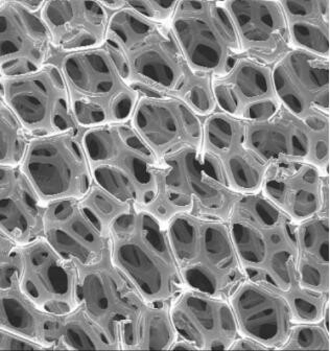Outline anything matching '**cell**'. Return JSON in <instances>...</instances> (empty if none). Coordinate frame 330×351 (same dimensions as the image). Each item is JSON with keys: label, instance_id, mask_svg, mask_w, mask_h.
Returning <instances> with one entry per match:
<instances>
[{"label": "cell", "instance_id": "cell-38", "mask_svg": "<svg viewBox=\"0 0 330 351\" xmlns=\"http://www.w3.org/2000/svg\"><path fill=\"white\" fill-rule=\"evenodd\" d=\"M229 350H269V348L249 337L240 336L234 341Z\"/></svg>", "mask_w": 330, "mask_h": 351}, {"label": "cell", "instance_id": "cell-6", "mask_svg": "<svg viewBox=\"0 0 330 351\" xmlns=\"http://www.w3.org/2000/svg\"><path fill=\"white\" fill-rule=\"evenodd\" d=\"M201 152L188 149L158 163L155 195L139 207L165 227L176 215H190L228 222L242 193L220 180ZM135 207V206H134Z\"/></svg>", "mask_w": 330, "mask_h": 351}, {"label": "cell", "instance_id": "cell-37", "mask_svg": "<svg viewBox=\"0 0 330 351\" xmlns=\"http://www.w3.org/2000/svg\"><path fill=\"white\" fill-rule=\"evenodd\" d=\"M0 350H49L45 345L27 337L0 328Z\"/></svg>", "mask_w": 330, "mask_h": 351}, {"label": "cell", "instance_id": "cell-2", "mask_svg": "<svg viewBox=\"0 0 330 351\" xmlns=\"http://www.w3.org/2000/svg\"><path fill=\"white\" fill-rule=\"evenodd\" d=\"M228 224L242 267L250 277L266 278L283 292L301 287L297 270V224L262 193L242 195Z\"/></svg>", "mask_w": 330, "mask_h": 351}, {"label": "cell", "instance_id": "cell-29", "mask_svg": "<svg viewBox=\"0 0 330 351\" xmlns=\"http://www.w3.org/2000/svg\"><path fill=\"white\" fill-rule=\"evenodd\" d=\"M177 339L170 304L143 301L121 329V350H170Z\"/></svg>", "mask_w": 330, "mask_h": 351}, {"label": "cell", "instance_id": "cell-10", "mask_svg": "<svg viewBox=\"0 0 330 351\" xmlns=\"http://www.w3.org/2000/svg\"><path fill=\"white\" fill-rule=\"evenodd\" d=\"M0 101L18 117L31 137L57 134L79 128L61 71L49 63L37 71L0 77Z\"/></svg>", "mask_w": 330, "mask_h": 351}, {"label": "cell", "instance_id": "cell-18", "mask_svg": "<svg viewBox=\"0 0 330 351\" xmlns=\"http://www.w3.org/2000/svg\"><path fill=\"white\" fill-rule=\"evenodd\" d=\"M212 88L218 111L240 121L266 119L281 106L272 67L242 56L224 75L212 77Z\"/></svg>", "mask_w": 330, "mask_h": 351}, {"label": "cell", "instance_id": "cell-28", "mask_svg": "<svg viewBox=\"0 0 330 351\" xmlns=\"http://www.w3.org/2000/svg\"><path fill=\"white\" fill-rule=\"evenodd\" d=\"M294 49L330 59V0H279Z\"/></svg>", "mask_w": 330, "mask_h": 351}, {"label": "cell", "instance_id": "cell-19", "mask_svg": "<svg viewBox=\"0 0 330 351\" xmlns=\"http://www.w3.org/2000/svg\"><path fill=\"white\" fill-rule=\"evenodd\" d=\"M0 77L37 71L47 64L51 38L41 12L20 0H0Z\"/></svg>", "mask_w": 330, "mask_h": 351}, {"label": "cell", "instance_id": "cell-24", "mask_svg": "<svg viewBox=\"0 0 330 351\" xmlns=\"http://www.w3.org/2000/svg\"><path fill=\"white\" fill-rule=\"evenodd\" d=\"M0 233L16 244L45 237L47 203L20 167H0Z\"/></svg>", "mask_w": 330, "mask_h": 351}, {"label": "cell", "instance_id": "cell-13", "mask_svg": "<svg viewBox=\"0 0 330 351\" xmlns=\"http://www.w3.org/2000/svg\"><path fill=\"white\" fill-rule=\"evenodd\" d=\"M203 121L180 99L141 93L130 125L160 163L184 149L201 152Z\"/></svg>", "mask_w": 330, "mask_h": 351}, {"label": "cell", "instance_id": "cell-1", "mask_svg": "<svg viewBox=\"0 0 330 351\" xmlns=\"http://www.w3.org/2000/svg\"><path fill=\"white\" fill-rule=\"evenodd\" d=\"M106 45L127 82L141 93L180 99L202 119L218 110L212 75L192 69L168 23L123 7L110 15Z\"/></svg>", "mask_w": 330, "mask_h": 351}, {"label": "cell", "instance_id": "cell-33", "mask_svg": "<svg viewBox=\"0 0 330 351\" xmlns=\"http://www.w3.org/2000/svg\"><path fill=\"white\" fill-rule=\"evenodd\" d=\"M307 129L308 149L306 162L329 175L330 114L314 112L300 119Z\"/></svg>", "mask_w": 330, "mask_h": 351}, {"label": "cell", "instance_id": "cell-36", "mask_svg": "<svg viewBox=\"0 0 330 351\" xmlns=\"http://www.w3.org/2000/svg\"><path fill=\"white\" fill-rule=\"evenodd\" d=\"M18 244L3 233H0V287L8 285L16 273H19L20 259Z\"/></svg>", "mask_w": 330, "mask_h": 351}, {"label": "cell", "instance_id": "cell-3", "mask_svg": "<svg viewBox=\"0 0 330 351\" xmlns=\"http://www.w3.org/2000/svg\"><path fill=\"white\" fill-rule=\"evenodd\" d=\"M47 62L55 64L64 77L79 127L130 123L141 93L127 82L106 44L75 53H60L51 47Z\"/></svg>", "mask_w": 330, "mask_h": 351}, {"label": "cell", "instance_id": "cell-17", "mask_svg": "<svg viewBox=\"0 0 330 351\" xmlns=\"http://www.w3.org/2000/svg\"><path fill=\"white\" fill-rule=\"evenodd\" d=\"M240 56L273 67L293 51L279 0H226Z\"/></svg>", "mask_w": 330, "mask_h": 351}, {"label": "cell", "instance_id": "cell-9", "mask_svg": "<svg viewBox=\"0 0 330 351\" xmlns=\"http://www.w3.org/2000/svg\"><path fill=\"white\" fill-rule=\"evenodd\" d=\"M85 130L31 137L20 165L43 202L81 200L93 184L85 151Z\"/></svg>", "mask_w": 330, "mask_h": 351}, {"label": "cell", "instance_id": "cell-30", "mask_svg": "<svg viewBox=\"0 0 330 351\" xmlns=\"http://www.w3.org/2000/svg\"><path fill=\"white\" fill-rule=\"evenodd\" d=\"M81 349L119 350V347L79 303L75 310L60 316L55 350Z\"/></svg>", "mask_w": 330, "mask_h": 351}, {"label": "cell", "instance_id": "cell-39", "mask_svg": "<svg viewBox=\"0 0 330 351\" xmlns=\"http://www.w3.org/2000/svg\"><path fill=\"white\" fill-rule=\"evenodd\" d=\"M181 349H185V350H199L198 347L194 343L190 342L188 339L178 337L170 350H181Z\"/></svg>", "mask_w": 330, "mask_h": 351}, {"label": "cell", "instance_id": "cell-31", "mask_svg": "<svg viewBox=\"0 0 330 351\" xmlns=\"http://www.w3.org/2000/svg\"><path fill=\"white\" fill-rule=\"evenodd\" d=\"M31 139L13 111L0 101V167H20Z\"/></svg>", "mask_w": 330, "mask_h": 351}, {"label": "cell", "instance_id": "cell-8", "mask_svg": "<svg viewBox=\"0 0 330 351\" xmlns=\"http://www.w3.org/2000/svg\"><path fill=\"white\" fill-rule=\"evenodd\" d=\"M192 69L203 75H224L240 57L233 22L224 1L179 0L170 22Z\"/></svg>", "mask_w": 330, "mask_h": 351}, {"label": "cell", "instance_id": "cell-16", "mask_svg": "<svg viewBox=\"0 0 330 351\" xmlns=\"http://www.w3.org/2000/svg\"><path fill=\"white\" fill-rule=\"evenodd\" d=\"M240 336L279 350L293 326V314L281 289L266 278L244 279L228 297Z\"/></svg>", "mask_w": 330, "mask_h": 351}, {"label": "cell", "instance_id": "cell-14", "mask_svg": "<svg viewBox=\"0 0 330 351\" xmlns=\"http://www.w3.org/2000/svg\"><path fill=\"white\" fill-rule=\"evenodd\" d=\"M19 282L23 292L42 310L64 315L79 305V273L75 261L65 258L45 237L18 245Z\"/></svg>", "mask_w": 330, "mask_h": 351}, {"label": "cell", "instance_id": "cell-35", "mask_svg": "<svg viewBox=\"0 0 330 351\" xmlns=\"http://www.w3.org/2000/svg\"><path fill=\"white\" fill-rule=\"evenodd\" d=\"M179 0H125V8L159 23H168L174 16Z\"/></svg>", "mask_w": 330, "mask_h": 351}, {"label": "cell", "instance_id": "cell-4", "mask_svg": "<svg viewBox=\"0 0 330 351\" xmlns=\"http://www.w3.org/2000/svg\"><path fill=\"white\" fill-rule=\"evenodd\" d=\"M164 228L188 288L228 299L249 276L228 222L183 213Z\"/></svg>", "mask_w": 330, "mask_h": 351}, {"label": "cell", "instance_id": "cell-15", "mask_svg": "<svg viewBox=\"0 0 330 351\" xmlns=\"http://www.w3.org/2000/svg\"><path fill=\"white\" fill-rule=\"evenodd\" d=\"M329 175L305 161L270 163L262 195L296 224L316 215L330 217Z\"/></svg>", "mask_w": 330, "mask_h": 351}, {"label": "cell", "instance_id": "cell-22", "mask_svg": "<svg viewBox=\"0 0 330 351\" xmlns=\"http://www.w3.org/2000/svg\"><path fill=\"white\" fill-rule=\"evenodd\" d=\"M45 237L62 256L81 263L97 261L111 248L110 235L75 199L47 203Z\"/></svg>", "mask_w": 330, "mask_h": 351}, {"label": "cell", "instance_id": "cell-25", "mask_svg": "<svg viewBox=\"0 0 330 351\" xmlns=\"http://www.w3.org/2000/svg\"><path fill=\"white\" fill-rule=\"evenodd\" d=\"M244 137L249 149L268 165L282 160L306 162L305 123L284 106L266 119L244 121Z\"/></svg>", "mask_w": 330, "mask_h": 351}, {"label": "cell", "instance_id": "cell-21", "mask_svg": "<svg viewBox=\"0 0 330 351\" xmlns=\"http://www.w3.org/2000/svg\"><path fill=\"white\" fill-rule=\"evenodd\" d=\"M330 59L293 49L272 67L280 104L299 119L314 112L330 114Z\"/></svg>", "mask_w": 330, "mask_h": 351}, {"label": "cell", "instance_id": "cell-20", "mask_svg": "<svg viewBox=\"0 0 330 351\" xmlns=\"http://www.w3.org/2000/svg\"><path fill=\"white\" fill-rule=\"evenodd\" d=\"M170 313L178 337L199 350H229L240 337L228 299L186 287L173 300Z\"/></svg>", "mask_w": 330, "mask_h": 351}, {"label": "cell", "instance_id": "cell-12", "mask_svg": "<svg viewBox=\"0 0 330 351\" xmlns=\"http://www.w3.org/2000/svg\"><path fill=\"white\" fill-rule=\"evenodd\" d=\"M79 273V303L120 346V332L143 298L112 261L111 248L89 263L75 261Z\"/></svg>", "mask_w": 330, "mask_h": 351}, {"label": "cell", "instance_id": "cell-7", "mask_svg": "<svg viewBox=\"0 0 330 351\" xmlns=\"http://www.w3.org/2000/svg\"><path fill=\"white\" fill-rule=\"evenodd\" d=\"M83 143L93 183L137 208L154 197L158 161L130 123L86 129Z\"/></svg>", "mask_w": 330, "mask_h": 351}, {"label": "cell", "instance_id": "cell-5", "mask_svg": "<svg viewBox=\"0 0 330 351\" xmlns=\"http://www.w3.org/2000/svg\"><path fill=\"white\" fill-rule=\"evenodd\" d=\"M110 239L113 263L143 300L172 304L186 288L164 227L148 213L133 207L113 225Z\"/></svg>", "mask_w": 330, "mask_h": 351}, {"label": "cell", "instance_id": "cell-32", "mask_svg": "<svg viewBox=\"0 0 330 351\" xmlns=\"http://www.w3.org/2000/svg\"><path fill=\"white\" fill-rule=\"evenodd\" d=\"M79 203L95 219L101 230L108 235H110L113 225L121 217L130 215L134 207L132 203L121 200L120 197L97 183H93Z\"/></svg>", "mask_w": 330, "mask_h": 351}, {"label": "cell", "instance_id": "cell-23", "mask_svg": "<svg viewBox=\"0 0 330 351\" xmlns=\"http://www.w3.org/2000/svg\"><path fill=\"white\" fill-rule=\"evenodd\" d=\"M41 16L51 47L60 53L99 49L106 44L110 14L99 1L47 0Z\"/></svg>", "mask_w": 330, "mask_h": 351}, {"label": "cell", "instance_id": "cell-26", "mask_svg": "<svg viewBox=\"0 0 330 351\" xmlns=\"http://www.w3.org/2000/svg\"><path fill=\"white\" fill-rule=\"evenodd\" d=\"M61 315L38 306L20 287L19 273L0 287V328L27 337L55 350V334Z\"/></svg>", "mask_w": 330, "mask_h": 351}, {"label": "cell", "instance_id": "cell-11", "mask_svg": "<svg viewBox=\"0 0 330 351\" xmlns=\"http://www.w3.org/2000/svg\"><path fill=\"white\" fill-rule=\"evenodd\" d=\"M201 156L231 191L242 195L262 191L268 165L246 145L244 121L218 110L204 119Z\"/></svg>", "mask_w": 330, "mask_h": 351}, {"label": "cell", "instance_id": "cell-27", "mask_svg": "<svg viewBox=\"0 0 330 351\" xmlns=\"http://www.w3.org/2000/svg\"><path fill=\"white\" fill-rule=\"evenodd\" d=\"M330 217L316 215L296 226L297 270L302 287L330 295Z\"/></svg>", "mask_w": 330, "mask_h": 351}, {"label": "cell", "instance_id": "cell-34", "mask_svg": "<svg viewBox=\"0 0 330 351\" xmlns=\"http://www.w3.org/2000/svg\"><path fill=\"white\" fill-rule=\"evenodd\" d=\"M279 350H330L329 320L294 323Z\"/></svg>", "mask_w": 330, "mask_h": 351}]
</instances>
